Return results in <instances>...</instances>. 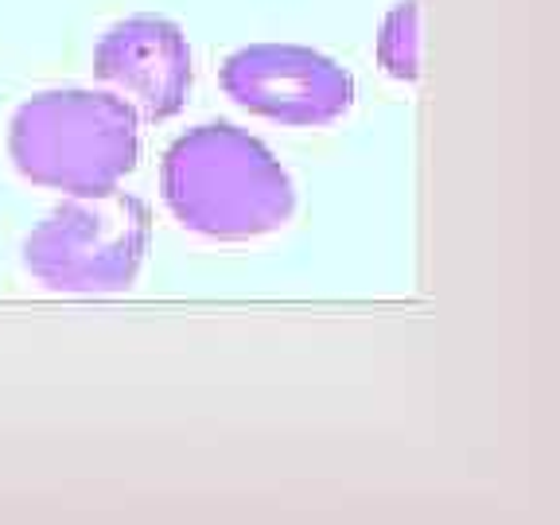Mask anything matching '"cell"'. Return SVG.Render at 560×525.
<instances>
[{"label":"cell","mask_w":560,"mask_h":525,"mask_svg":"<svg viewBox=\"0 0 560 525\" xmlns=\"http://www.w3.org/2000/svg\"><path fill=\"white\" fill-rule=\"evenodd\" d=\"M164 202L179 226L214 242H249L296 214L280 160L237 125H195L164 152Z\"/></svg>","instance_id":"6da1fadb"},{"label":"cell","mask_w":560,"mask_h":525,"mask_svg":"<svg viewBox=\"0 0 560 525\" xmlns=\"http://www.w3.org/2000/svg\"><path fill=\"white\" fill-rule=\"evenodd\" d=\"M9 152L27 184L62 195L114 191L140 160V117L102 90H47L12 114Z\"/></svg>","instance_id":"7a4b0ae2"},{"label":"cell","mask_w":560,"mask_h":525,"mask_svg":"<svg viewBox=\"0 0 560 525\" xmlns=\"http://www.w3.org/2000/svg\"><path fill=\"white\" fill-rule=\"evenodd\" d=\"M152 210L125 191L70 195L24 242V269L74 296L125 292L149 254Z\"/></svg>","instance_id":"3957f363"},{"label":"cell","mask_w":560,"mask_h":525,"mask_svg":"<svg viewBox=\"0 0 560 525\" xmlns=\"http://www.w3.org/2000/svg\"><path fill=\"white\" fill-rule=\"evenodd\" d=\"M234 105L296 129L331 125L354 105V79L335 59L300 44H249L222 62Z\"/></svg>","instance_id":"277c9868"},{"label":"cell","mask_w":560,"mask_h":525,"mask_svg":"<svg viewBox=\"0 0 560 525\" xmlns=\"http://www.w3.org/2000/svg\"><path fill=\"white\" fill-rule=\"evenodd\" d=\"M94 74L114 86L144 121H167L184 109L195 82L191 44L164 16H129L94 47Z\"/></svg>","instance_id":"5b68a950"},{"label":"cell","mask_w":560,"mask_h":525,"mask_svg":"<svg viewBox=\"0 0 560 525\" xmlns=\"http://www.w3.org/2000/svg\"><path fill=\"white\" fill-rule=\"evenodd\" d=\"M377 62L385 67V74L401 82L417 79V4L412 0L397 4L385 16L382 35H377Z\"/></svg>","instance_id":"8992f818"}]
</instances>
